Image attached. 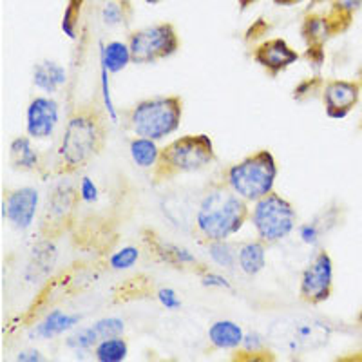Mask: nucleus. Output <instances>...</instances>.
<instances>
[{"instance_id":"obj_1","label":"nucleus","mask_w":362,"mask_h":362,"mask_svg":"<svg viewBox=\"0 0 362 362\" xmlns=\"http://www.w3.org/2000/svg\"><path fill=\"white\" fill-rule=\"evenodd\" d=\"M107 141V118L93 105L78 107L69 118L58 147L64 173H76L95 160Z\"/></svg>"},{"instance_id":"obj_2","label":"nucleus","mask_w":362,"mask_h":362,"mask_svg":"<svg viewBox=\"0 0 362 362\" xmlns=\"http://www.w3.org/2000/svg\"><path fill=\"white\" fill-rule=\"evenodd\" d=\"M250 218L248 202L228 185H214L203 196L196 212V228L206 241H221L238 234Z\"/></svg>"},{"instance_id":"obj_3","label":"nucleus","mask_w":362,"mask_h":362,"mask_svg":"<svg viewBox=\"0 0 362 362\" xmlns=\"http://www.w3.org/2000/svg\"><path fill=\"white\" fill-rule=\"evenodd\" d=\"M216 160L214 144L206 134H187L161 148L160 160L153 169L156 181H167L180 174L206 169Z\"/></svg>"},{"instance_id":"obj_4","label":"nucleus","mask_w":362,"mask_h":362,"mask_svg":"<svg viewBox=\"0 0 362 362\" xmlns=\"http://www.w3.org/2000/svg\"><path fill=\"white\" fill-rule=\"evenodd\" d=\"M277 161L267 148L234 163L226 173V185L248 203L259 202L274 192L277 180Z\"/></svg>"},{"instance_id":"obj_5","label":"nucleus","mask_w":362,"mask_h":362,"mask_svg":"<svg viewBox=\"0 0 362 362\" xmlns=\"http://www.w3.org/2000/svg\"><path fill=\"white\" fill-rule=\"evenodd\" d=\"M181 116L180 96H154L136 103L129 112V125L136 136L160 141L180 129Z\"/></svg>"},{"instance_id":"obj_6","label":"nucleus","mask_w":362,"mask_h":362,"mask_svg":"<svg viewBox=\"0 0 362 362\" xmlns=\"http://www.w3.org/2000/svg\"><path fill=\"white\" fill-rule=\"evenodd\" d=\"M250 221L257 239L267 245H276L296 230L297 212L288 199H284L277 192H270L254 203Z\"/></svg>"},{"instance_id":"obj_7","label":"nucleus","mask_w":362,"mask_h":362,"mask_svg":"<svg viewBox=\"0 0 362 362\" xmlns=\"http://www.w3.org/2000/svg\"><path fill=\"white\" fill-rule=\"evenodd\" d=\"M272 344L279 346L292 354L317 350L328 344L329 328L321 321L306 319V317H290L274 322L270 334L267 335Z\"/></svg>"},{"instance_id":"obj_8","label":"nucleus","mask_w":362,"mask_h":362,"mask_svg":"<svg viewBox=\"0 0 362 362\" xmlns=\"http://www.w3.org/2000/svg\"><path fill=\"white\" fill-rule=\"evenodd\" d=\"M132 64L147 66L173 57L180 49V37L173 24H156L132 31L129 37Z\"/></svg>"},{"instance_id":"obj_9","label":"nucleus","mask_w":362,"mask_h":362,"mask_svg":"<svg viewBox=\"0 0 362 362\" xmlns=\"http://www.w3.org/2000/svg\"><path fill=\"white\" fill-rule=\"evenodd\" d=\"M334 288V263L326 250L317 252L303 272L299 297L306 305H321L332 296Z\"/></svg>"},{"instance_id":"obj_10","label":"nucleus","mask_w":362,"mask_h":362,"mask_svg":"<svg viewBox=\"0 0 362 362\" xmlns=\"http://www.w3.org/2000/svg\"><path fill=\"white\" fill-rule=\"evenodd\" d=\"M38 210V190L33 187H22L11 190L2 202V216L17 230H28L33 225Z\"/></svg>"},{"instance_id":"obj_11","label":"nucleus","mask_w":362,"mask_h":362,"mask_svg":"<svg viewBox=\"0 0 362 362\" xmlns=\"http://www.w3.org/2000/svg\"><path fill=\"white\" fill-rule=\"evenodd\" d=\"M60 119L58 103L49 96H37L28 105L25 115V131L33 140H47L51 138Z\"/></svg>"},{"instance_id":"obj_12","label":"nucleus","mask_w":362,"mask_h":362,"mask_svg":"<svg viewBox=\"0 0 362 362\" xmlns=\"http://www.w3.org/2000/svg\"><path fill=\"white\" fill-rule=\"evenodd\" d=\"M351 17L339 9H329L328 15H308L303 22L300 35L308 45H325L334 35L342 33L350 25Z\"/></svg>"},{"instance_id":"obj_13","label":"nucleus","mask_w":362,"mask_h":362,"mask_svg":"<svg viewBox=\"0 0 362 362\" xmlns=\"http://www.w3.org/2000/svg\"><path fill=\"white\" fill-rule=\"evenodd\" d=\"M299 60V53L292 49L283 38H270L259 44L254 51V62L263 67L272 78L288 69Z\"/></svg>"},{"instance_id":"obj_14","label":"nucleus","mask_w":362,"mask_h":362,"mask_svg":"<svg viewBox=\"0 0 362 362\" xmlns=\"http://www.w3.org/2000/svg\"><path fill=\"white\" fill-rule=\"evenodd\" d=\"M322 102L326 115L334 119H342L350 115L351 109L358 103L361 87L355 82L346 80H329L322 87Z\"/></svg>"},{"instance_id":"obj_15","label":"nucleus","mask_w":362,"mask_h":362,"mask_svg":"<svg viewBox=\"0 0 362 362\" xmlns=\"http://www.w3.org/2000/svg\"><path fill=\"white\" fill-rule=\"evenodd\" d=\"M141 238H144L145 247H147L148 250H151V254H153L158 261H161V263L177 268V270L187 267H196V264H198V259H196V255H194L192 252L180 247V245L165 241V239L160 238L156 232L144 230L141 232Z\"/></svg>"},{"instance_id":"obj_16","label":"nucleus","mask_w":362,"mask_h":362,"mask_svg":"<svg viewBox=\"0 0 362 362\" xmlns=\"http://www.w3.org/2000/svg\"><path fill=\"white\" fill-rule=\"evenodd\" d=\"M80 196L76 198L73 187L62 183L57 185L49 192V199H47V209H45V219L47 221L44 225L51 226H64L71 223V216L74 214V206Z\"/></svg>"},{"instance_id":"obj_17","label":"nucleus","mask_w":362,"mask_h":362,"mask_svg":"<svg viewBox=\"0 0 362 362\" xmlns=\"http://www.w3.org/2000/svg\"><path fill=\"white\" fill-rule=\"evenodd\" d=\"M82 321V315L80 313H67L62 310H51L47 315L42 319V322H38L33 329V335H37L38 339H54L64 335L66 332H71L78 326V322Z\"/></svg>"},{"instance_id":"obj_18","label":"nucleus","mask_w":362,"mask_h":362,"mask_svg":"<svg viewBox=\"0 0 362 362\" xmlns=\"http://www.w3.org/2000/svg\"><path fill=\"white\" fill-rule=\"evenodd\" d=\"M67 82V71L58 62L44 60L33 67V86L45 95H53Z\"/></svg>"},{"instance_id":"obj_19","label":"nucleus","mask_w":362,"mask_h":362,"mask_svg":"<svg viewBox=\"0 0 362 362\" xmlns=\"http://www.w3.org/2000/svg\"><path fill=\"white\" fill-rule=\"evenodd\" d=\"M210 344L218 350H238L243 344L245 332L234 321H216L209 328Z\"/></svg>"},{"instance_id":"obj_20","label":"nucleus","mask_w":362,"mask_h":362,"mask_svg":"<svg viewBox=\"0 0 362 362\" xmlns=\"http://www.w3.org/2000/svg\"><path fill=\"white\" fill-rule=\"evenodd\" d=\"M261 239L257 241H247L238 248V264L243 274L254 277L261 274L267 264V248Z\"/></svg>"},{"instance_id":"obj_21","label":"nucleus","mask_w":362,"mask_h":362,"mask_svg":"<svg viewBox=\"0 0 362 362\" xmlns=\"http://www.w3.org/2000/svg\"><path fill=\"white\" fill-rule=\"evenodd\" d=\"M38 151L31 144V138H15L9 145V163L13 169L22 170V173H31L38 167Z\"/></svg>"},{"instance_id":"obj_22","label":"nucleus","mask_w":362,"mask_h":362,"mask_svg":"<svg viewBox=\"0 0 362 362\" xmlns=\"http://www.w3.org/2000/svg\"><path fill=\"white\" fill-rule=\"evenodd\" d=\"M132 62L131 47L125 42L112 40L109 44H100V64L111 74L124 71Z\"/></svg>"},{"instance_id":"obj_23","label":"nucleus","mask_w":362,"mask_h":362,"mask_svg":"<svg viewBox=\"0 0 362 362\" xmlns=\"http://www.w3.org/2000/svg\"><path fill=\"white\" fill-rule=\"evenodd\" d=\"M129 153H131V158L136 167H140V169H154L158 160H160L161 151L158 148L156 140L138 136L129 145Z\"/></svg>"},{"instance_id":"obj_24","label":"nucleus","mask_w":362,"mask_h":362,"mask_svg":"<svg viewBox=\"0 0 362 362\" xmlns=\"http://www.w3.org/2000/svg\"><path fill=\"white\" fill-rule=\"evenodd\" d=\"M95 358L98 362H122L129 355V344L122 335L102 339L96 344Z\"/></svg>"},{"instance_id":"obj_25","label":"nucleus","mask_w":362,"mask_h":362,"mask_svg":"<svg viewBox=\"0 0 362 362\" xmlns=\"http://www.w3.org/2000/svg\"><path fill=\"white\" fill-rule=\"evenodd\" d=\"M209 255L212 263L226 268V270H234L238 264V250L234 248V245L228 243V239L209 241Z\"/></svg>"},{"instance_id":"obj_26","label":"nucleus","mask_w":362,"mask_h":362,"mask_svg":"<svg viewBox=\"0 0 362 362\" xmlns=\"http://www.w3.org/2000/svg\"><path fill=\"white\" fill-rule=\"evenodd\" d=\"M100 341H102V339H100L98 332L95 329V326L90 325L87 326V328L74 329V334L67 337L66 346L76 351V354H82V351L95 350L96 344H98Z\"/></svg>"},{"instance_id":"obj_27","label":"nucleus","mask_w":362,"mask_h":362,"mask_svg":"<svg viewBox=\"0 0 362 362\" xmlns=\"http://www.w3.org/2000/svg\"><path fill=\"white\" fill-rule=\"evenodd\" d=\"M241 355H252L254 361H267L274 358L268 354V339L263 337L259 332H247L241 344Z\"/></svg>"},{"instance_id":"obj_28","label":"nucleus","mask_w":362,"mask_h":362,"mask_svg":"<svg viewBox=\"0 0 362 362\" xmlns=\"http://www.w3.org/2000/svg\"><path fill=\"white\" fill-rule=\"evenodd\" d=\"M82 4L83 0H67L66 11H64L62 18V31L66 33V37L71 38V40L76 38L80 15H82Z\"/></svg>"},{"instance_id":"obj_29","label":"nucleus","mask_w":362,"mask_h":362,"mask_svg":"<svg viewBox=\"0 0 362 362\" xmlns=\"http://www.w3.org/2000/svg\"><path fill=\"white\" fill-rule=\"evenodd\" d=\"M102 22L107 28L127 24V8L122 0H109L102 8Z\"/></svg>"},{"instance_id":"obj_30","label":"nucleus","mask_w":362,"mask_h":362,"mask_svg":"<svg viewBox=\"0 0 362 362\" xmlns=\"http://www.w3.org/2000/svg\"><path fill=\"white\" fill-rule=\"evenodd\" d=\"M138 259H140V250L136 247H124L122 250L115 252V254L109 257V267L112 268V270H129V268L134 267L136 263H138Z\"/></svg>"},{"instance_id":"obj_31","label":"nucleus","mask_w":362,"mask_h":362,"mask_svg":"<svg viewBox=\"0 0 362 362\" xmlns=\"http://www.w3.org/2000/svg\"><path fill=\"white\" fill-rule=\"evenodd\" d=\"M95 329L98 332L100 339L116 337V335H124L125 332V322L119 317H103L100 321H96Z\"/></svg>"},{"instance_id":"obj_32","label":"nucleus","mask_w":362,"mask_h":362,"mask_svg":"<svg viewBox=\"0 0 362 362\" xmlns=\"http://www.w3.org/2000/svg\"><path fill=\"white\" fill-rule=\"evenodd\" d=\"M325 83L326 82H322L321 76H313V78L303 80V82L293 89V100H297V102H306V100L313 98L317 93H322Z\"/></svg>"},{"instance_id":"obj_33","label":"nucleus","mask_w":362,"mask_h":362,"mask_svg":"<svg viewBox=\"0 0 362 362\" xmlns=\"http://www.w3.org/2000/svg\"><path fill=\"white\" fill-rule=\"evenodd\" d=\"M202 284L205 288H219V290H230L232 284L230 281L226 279L225 276L218 274V272H203L202 274Z\"/></svg>"},{"instance_id":"obj_34","label":"nucleus","mask_w":362,"mask_h":362,"mask_svg":"<svg viewBox=\"0 0 362 362\" xmlns=\"http://www.w3.org/2000/svg\"><path fill=\"white\" fill-rule=\"evenodd\" d=\"M80 202L83 203H95L98 202V187L89 176H83L82 181H80V189H78Z\"/></svg>"},{"instance_id":"obj_35","label":"nucleus","mask_w":362,"mask_h":362,"mask_svg":"<svg viewBox=\"0 0 362 362\" xmlns=\"http://www.w3.org/2000/svg\"><path fill=\"white\" fill-rule=\"evenodd\" d=\"M160 305L167 310H180L181 308V299L173 288H160L156 293Z\"/></svg>"},{"instance_id":"obj_36","label":"nucleus","mask_w":362,"mask_h":362,"mask_svg":"<svg viewBox=\"0 0 362 362\" xmlns=\"http://www.w3.org/2000/svg\"><path fill=\"white\" fill-rule=\"evenodd\" d=\"M299 235L303 243L315 247L319 243V238H321V228L317 226V223H306V225L299 226Z\"/></svg>"},{"instance_id":"obj_37","label":"nucleus","mask_w":362,"mask_h":362,"mask_svg":"<svg viewBox=\"0 0 362 362\" xmlns=\"http://www.w3.org/2000/svg\"><path fill=\"white\" fill-rule=\"evenodd\" d=\"M305 58L308 60L310 67H313L315 71L321 69V66L325 64V45H308L306 49Z\"/></svg>"},{"instance_id":"obj_38","label":"nucleus","mask_w":362,"mask_h":362,"mask_svg":"<svg viewBox=\"0 0 362 362\" xmlns=\"http://www.w3.org/2000/svg\"><path fill=\"white\" fill-rule=\"evenodd\" d=\"M319 2H325V0H313V4H319ZM328 2L332 4V8L339 9L350 17L362 6V0H328Z\"/></svg>"},{"instance_id":"obj_39","label":"nucleus","mask_w":362,"mask_h":362,"mask_svg":"<svg viewBox=\"0 0 362 362\" xmlns=\"http://www.w3.org/2000/svg\"><path fill=\"white\" fill-rule=\"evenodd\" d=\"M268 31V25L264 24L263 21H257L255 22V28L252 25L250 31L247 33V42H252V40H257V38L264 37V33Z\"/></svg>"},{"instance_id":"obj_40","label":"nucleus","mask_w":362,"mask_h":362,"mask_svg":"<svg viewBox=\"0 0 362 362\" xmlns=\"http://www.w3.org/2000/svg\"><path fill=\"white\" fill-rule=\"evenodd\" d=\"M17 361L18 362H42L44 361V357H42L40 351L37 350H25L17 355Z\"/></svg>"},{"instance_id":"obj_41","label":"nucleus","mask_w":362,"mask_h":362,"mask_svg":"<svg viewBox=\"0 0 362 362\" xmlns=\"http://www.w3.org/2000/svg\"><path fill=\"white\" fill-rule=\"evenodd\" d=\"M238 2H239V8H241V9H247L248 6L255 4L257 0H238Z\"/></svg>"},{"instance_id":"obj_42","label":"nucleus","mask_w":362,"mask_h":362,"mask_svg":"<svg viewBox=\"0 0 362 362\" xmlns=\"http://www.w3.org/2000/svg\"><path fill=\"white\" fill-rule=\"evenodd\" d=\"M297 2H300V0H276V4L279 6H293Z\"/></svg>"},{"instance_id":"obj_43","label":"nucleus","mask_w":362,"mask_h":362,"mask_svg":"<svg viewBox=\"0 0 362 362\" xmlns=\"http://www.w3.org/2000/svg\"><path fill=\"white\" fill-rule=\"evenodd\" d=\"M357 321H358V325H362V310H361V313H358Z\"/></svg>"},{"instance_id":"obj_44","label":"nucleus","mask_w":362,"mask_h":362,"mask_svg":"<svg viewBox=\"0 0 362 362\" xmlns=\"http://www.w3.org/2000/svg\"><path fill=\"white\" fill-rule=\"evenodd\" d=\"M148 4H158V2H161V0H147Z\"/></svg>"}]
</instances>
